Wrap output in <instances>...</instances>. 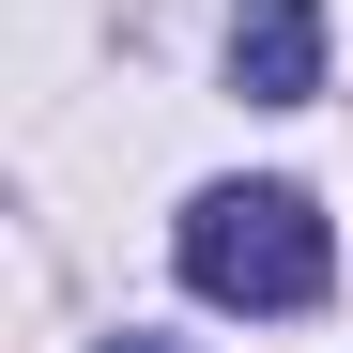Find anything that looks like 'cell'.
I'll return each instance as SVG.
<instances>
[{"label": "cell", "mask_w": 353, "mask_h": 353, "mask_svg": "<svg viewBox=\"0 0 353 353\" xmlns=\"http://www.w3.org/2000/svg\"><path fill=\"white\" fill-rule=\"evenodd\" d=\"M169 261H185L200 307H261V323H276V307H323V276H338L307 185H200L185 230H169Z\"/></svg>", "instance_id": "1"}, {"label": "cell", "mask_w": 353, "mask_h": 353, "mask_svg": "<svg viewBox=\"0 0 353 353\" xmlns=\"http://www.w3.org/2000/svg\"><path fill=\"white\" fill-rule=\"evenodd\" d=\"M108 353H169V338H108Z\"/></svg>", "instance_id": "3"}, {"label": "cell", "mask_w": 353, "mask_h": 353, "mask_svg": "<svg viewBox=\"0 0 353 353\" xmlns=\"http://www.w3.org/2000/svg\"><path fill=\"white\" fill-rule=\"evenodd\" d=\"M230 92L246 108H307L323 92V0H230Z\"/></svg>", "instance_id": "2"}]
</instances>
